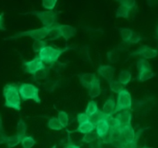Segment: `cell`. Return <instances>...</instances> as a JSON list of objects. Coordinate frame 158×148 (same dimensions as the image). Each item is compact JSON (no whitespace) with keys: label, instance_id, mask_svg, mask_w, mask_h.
Listing matches in <instances>:
<instances>
[{"label":"cell","instance_id":"cell-1","mask_svg":"<svg viewBox=\"0 0 158 148\" xmlns=\"http://www.w3.org/2000/svg\"><path fill=\"white\" fill-rule=\"evenodd\" d=\"M5 107L19 111L21 110V96L19 87L15 84H7L3 88Z\"/></svg>","mask_w":158,"mask_h":148},{"label":"cell","instance_id":"cell-2","mask_svg":"<svg viewBox=\"0 0 158 148\" xmlns=\"http://www.w3.org/2000/svg\"><path fill=\"white\" fill-rule=\"evenodd\" d=\"M69 49V48L59 49L52 47L51 45H46L41 52L39 53L38 57L44 63L48 64H53L56 62L60 57Z\"/></svg>","mask_w":158,"mask_h":148},{"label":"cell","instance_id":"cell-3","mask_svg":"<svg viewBox=\"0 0 158 148\" xmlns=\"http://www.w3.org/2000/svg\"><path fill=\"white\" fill-rule=\"evenodd\" d=\"M21 99L23 101L28 100H33L35 103H41V99L40 97V89L32 84L29 83H23L19 86Z\"/></svg>","mask_w":158,"mask_h":148},{"label":"cell","instance_id":"cell-4","mask_svg":"<svg viewBox=\"0 0 158 148\" xmlns=\"http://www.w3.org/2000/svg\"><path fill=\"white\" fill-rule=\"evenodd\" d=\"M52 27L49 28L43 26V27L39 28V29L19 32V33L15 34L14 36L10 37L9 38H23V37H29V38H32L35 41H37V40H43L45 38L49 36L51 31H52Z\"/></svg>","mask_w":158,"mask_h":148},{"label":"cell","instance_id":"cell-5","mask_svg":"<svg viewBox=\"0 0 158 148\" xmlns=\"http://www.w3.org/2000/svg\"><path fill=\"white\" fill-rule=\"evenodd\" d=\"M29 14L36 16L40 20L43 25L46 27H53L55 25H56L57 17L58 14L57 12H54L52 10L47 11H32L29 12Z\"/></svg>","mask_w":158,"mask_h":148},{"label":"cell","instance_id":"cell-6","mask_svg":"<svg viewBox=\"0 0 158 148\" xmlns=\"http://www.w3.org/2000/svg\"><path fill=\"white\" fill-rule=\"evenodd\" d=\"M132 107V97L131 93L124 88L119 94H117V104L114 115L123 110H131Z\"/></svg>","mask_w":158,"mask_h":148},{"label":"cell","instance_id":"cell-7","mask_svg":"<svg viewBox=\"0 0 158 148\" xmlns=\"http://www.w3.org/2000/svg\"><path fill=\"white\" fill-rule=\"evenodd\" d=\"M46 68L45 63L38 56L35 57L33 59L30 60V61H24L23 63V71L26 73L30 74L32 76Z\"/></svg>","mask_w":158,"mask_h":148},{"label":"cell","instance_id":"cell-8","mask_svg":"<svg viewBox=\"0 0 158 148\" xmlns=\"http://www.w3.org/2000/svg\"><path fill=\"white\" fill-rule=\"evenodd\" d=\"M96 132L100 139H103L109 134L110 126L109 123V118L105 116L102 112L101 118L96 123Z\"/></svg>","mask_w":158,"mask_h":148},{"label":"cell","instance_id":"cell-9","mask_svg":"<svg viewBox=\"0 0 158 148\" xmlns=\"http://www.w3.org/2000/svg\"><path fill=\"white\" fill-rule=\"evenodd\" d=\"M158 55L157 49H152L148 45H142L135 52H132L131 56H141L144 59H151L156 58Z\"/></svg>","mask_w":158,"mask_h":148},{"label":"cell","instance_id":"cell-10","mask_svg":"<svg viewBox=\"0 0 158 148\" xmlns=\"http://www.w3.org/2000/svg\"><path fill=\"white\" fill-rule=\"evenodd\" d=\"M116 103L115 98L114 95H111L106 101H105L104 104L102 108V112L103 115L107 118H112L113 115H114V111L116 109Z\"/></svg>","mask_w":158,"mask_h":148},{"label":"cell","instance_id":"cell-11","mask_svg":"<svg viewBox=\"0 0 158 148\" xmlns=\"http://www.w3.org/2000/svg\"><path fill=\"white\" fill-rule=\"evenodd\" d=\"M57 28L60 32L61 37H63L66 41H68L74 36L77 33V29L69 25H60L56 24Z\"/></svg>","mask_w":158,"mask_h":148},{"label":"cell","instance_id":"cell-12","mask_svg":"<svg viewBox=\"0 0 158 148\" xmlns=\"http://www.w3.org/2000/svg\"><path fill=\"white\" fill-rule=\"evenodd\" d=\"M97 72L102 78H105L106 81H110L113 80L114 76V72H115V68L113 66L106 64V65H100L97 69Z\"/></svg>","mask_w":158,"mask_h":148},{"label":"cell","instance_id":"cell-13","mask_svg":"<svg viewBox=\"0 0 158 148\" xmlns=\"http://www.w3.org/2000/svg\"><path fill=\"white\" fill-rule=\"evenodd\" d=\"M137 71H138V75H137V80L140 82H144V81H148L156 75L154 71L151 68V66L143 68Z\"/></svg>","mask_w":158,"mask_h":148},{"label":"cell","instance_id":"cell-14","mask_svg":"<svg viewBox=\"0 0 158 148\" xmlns=\"http://www.w3.org/2000/svg\"><path fill=\"white\" fill-rule=\"evenodd\" d=\"M116 118L120 122L121 127H123V126L130 125V124H131L132 114L130 111V110H123L122 111L117 113Z\"/></svg>","mask_w":158,"mask_h":148},{"label":"cell","instance_id":"cell-15","mask_svg":"<svg viewBox=\"0 0 158 148\" xmlns=\"http://www.w3.org/2000/svg\"><path fill=\"white\" fill-rule=\"evenodd\" d=\"M121 131L124 142H131L135 139L136 132L131 124L122 127Z\"/></svg>","mask_w":158,"mask_h":148},{"label":"cell","instance_id":"cell-16","mask_svg":"<svg viewBox=\"0 0 158 148\" xmlns=\"http://www.w3.org/2000/svg\"><path fill=\"white\" fill-rule=\"evenodd\" d=\"M80 82L82 86L86 88V89L89 88V86L98 78H97L95 74L94 73H83L80 75Z\"/></svg>","mask_w":158,"mask_h":148},{"label":"cell","instance_id":"cell-17","mask_svg":"<svg viewBox=\"0 0 158 148\" xmlns=\"http://www.w3.org/2000/svg\"><path fill=\"white\" fill-rule=\"evenodd\" d=\"M96 130V125L90 121H87L86 122H83L82 124H80L78 125V127L75 132H79L80 134H89L94 132Z\"/></svg>","mask_w":158,"mask_h":148},{"label":"cell","instance_id":"cell-18","mask_svg":"<svg viewBox=\"0 0 158 148\" xmlns=\"http://www.w3.org/2000/svg\"><path fill=\"white\" fill-rule=\"evenodd\" d=\"M88 94L90 98H95L101 94V87H100V80L97 79L91 84L88 88Z\"/></svg>","mask_w":158,"mask_h":148},{"label":"cell","instance_id":"cell-19","mask_svg":"<svg viewBox=\"0 0 158 148\" xmlns=\"http://www.w3.org/2000/svg\"><path fill=\"white\" fill-rule=\"evenodd\" d=\"M156 105V100L153 98H147L138 103V110H151Z\"/></svg>","mask_w":158,"mask_h":148},{"label":"cell","instance_id":"cell-20","mask_svg":"<svg viewBox=\"0 0 158 148\" xmlns=\"http://www.w3.org/2000/svg\"><path fill=\"white\" fill-rule=\"evenodd\" d=\"M99 111H100V110H99L98 105H97V102H96L95 101H93V100L89 101V102H88L87 106H86V111H85L86 115L90 118L91 117L97 115Z\"/></svg>","mask_w":158,"mask_h":148},{"label":"cell","instance_id":"cell-21","mask_svg":"<svg viewBox=\"0 0 158 148\" xmlns=\"http://www.w3.org/2000/svg\"><path fill=\"white\" fill-rule=\"evenodd\" d=\"M144 128L139 129L138 131L136 132V138L134 141H131V142H124L121 148H137V144H138V140L140 138V135L143 134L144 131Z\"/></svg>","mask_w":158,"mask_h":148},{"label":"cell","instance_id":"cell-22","mask_svg":"<svg viewBox=\"0 0 158 148\" xmlns=\"http://www.w3.org/2000/svg\"><path fill=\"white\" fill-rule=\"evenodd\" d=\"M132 11L134 10L126 7V6H120V7L117 9V12H116V17H117V18H128L131 16Z\"/></svg>","mask_w":158,"mask_h":148},{"label":"cell","instance_id":"cell-23","mask_svg":"<svg viewBox=\"0 0 158 148\" xmlns=\"http://www.w3.org/2000/svg\"><path fill=\"white\" fill-rule=\"evenodd\" d=\"M26 130H27V125H26V122L22 118H20L17 123L16 134L23 139L24 137L26 136Z\"/></svg>","mask_w":158,"mask_h":148},{"label":"cell","instance_id":"cell-24","mask_svg":"<svg viewBox=\"0 0 158 148\" xmlns=\"http://www.w3.org/2000/svg\"><path fill=\"white\" fill-rule=\"evenodd\" d=\"M131 78H132V75H131V72H130V71H121L120 75H119L118 81H120L122 84L126 86L127 84H129V83L131 82Z\"/></svg>","mask_w":158,"mask_h":148},{"label":"cell","instance_id":"cell-25","mask_svg":"<svg viewBox=\"0 0 158 148\" xmlns=\"http://www.w3.org/2000/svg\"><path fill=\"white\" fill-rule=\"evenodd\" d=\"M22 138L17 134L12 135V136L8 137L7 141H6V144L7 148H13L16 147L18 144H21Z\"/></svg>","mask_w":158,"mask_h":148},{"label":"cell","instance_id":"cell-26","mask_svg":"<svg viewBox=\"0 0 158 148\" xmlns=\"http://www.w3.org/2000/svg\"><path fill=\"white\" fill-rule=\"evenodd\" d=\"M109 87L110 90L115 94H119L122 90L124 89L123 84H122L119 81H116L114 79L109 81Z\"/></svg>","mask_w":158,"mask_h":148},{"label":"cell","instance_id":"cell-27","mask_svg":"<svg viewBox=\"0 0 158 148\" xmlns=\"http://www.w3.org/2000/svg\"><path fill=\"white\" fill-rule=\"evenodd\" d=\"M120 33L123 41H124V42L126 43H129L130 40H131V37L134 35V32H133L131 29H128V28H123V29H120Z\"/></svg>","mask_w":158,"mask_h":148},{"label":"cell","instance_id":"cell-28","mask_svg":"<svg viewBox=\"0 0 158 148\" xmlns=\"http://www.w3.org/2000/svg\"><path fill=\"white\" fill-rule=\"evenodd\" d=\"M47 126L49 129L53 130H60L63 128V127L61 125L60 121H59L58 118H50L49 121H48Z\"/></svg>","mask_w":158,"mask_h":148},{"label":"cell","instance_id":"cell-29","mask_svg":"<svg viewBox=\"0 0 158 148\" xmlns=\"http://www.w3.org/2000/svg\"><path fill=\"white\" fill-rule=\"evenodd\" d=\"M35 144V141L32 136H26L22 139L21 145L23 148H32Z\"/></svg>","mask_w":158,"mask_h":148},{"label":"cell","instance_id":"cell-30","mask_svg":"<svg viewBox=\"0 0 158 148\" xmlns=\"http://www.w3.org/2000/svg\"><path fill=\"white\" fill-rule=\"evenodd\" d=\"M46 46V41L44 40H37L32 43V50L35 53H40Z\"/></svg>","mask_w":158,"mask_h":148},{"label":"cell","instance_id":"cell-31","mask_svg":"<svg viewBox=\"0 0 158 148\" xmlns=\"http://www.w3.org/2000/svg\"><path fill=\"white\" fill-rule=\"evenodd\" d=\"M58 120L60 122L61 125L63 126V128L66 127L69 124V116L67 113L65 111H59L58 113Z\"/></svg>","mask_w":158,"mask_h":148},{"label":"cell","instance_id":"cell-32","mask_svg":"<svg viewBox=\"0 0 158 148\" xmlns=\"http://www.w3.org/2000/svg\"><path fill=\"white\" fill-rule=\"evenodd\" d=\"M98 138L97 132H92V133L84 134V137L82 139V142L86 143V144H91L94 141H97Z\"/></svg>","mask_w":158,"mask_h":148},{"label":"cell","instance_id":"cell-33","mask_svg":"<svg viewBox=\"0 0 158 148\" xmlns=\"http://www.w3.org/2000/svg\"><path fill=\"white\" fill-rule=\"evenodd\" d=\"M118 3H120V6H126L129 9L134 10L137 9V2L136 0H116Z\"/></svg>","mask_w":158,"mask_h":148},{"label":"cell","instance_id":"cell-34","mask_svg":"<svg viewBox=\"0 0 158 148\" xmlns=\"http://www.w3.org/2000/svg\"><path fill=\"white\" fill-rule=\"evenodd\" d=\"M58 0H42V6L47 10H52Z\"/></svg>","mask_w":158,"mask_h":148},{"label":"cell","instance_id":"cell-35","mask_svg":"<svg viewBox=\"0 0 158 148\" xmlns=\"http://www.w3.org/2000/svg\"><path fill=\"white\" fill-rule=\"evenodd\" d=\"M48 75H49V70L47 69V68H46L43 69L40 72H39L38 73L35 74V75H33V78L35 80H43L47 78Z\"/></svg>","mask_w":158,"mask_h":148},{"label":"cell","instance_id":"cell-36","mask_svg":"<svg viewBox=\"0 0 158 148\" xmlns=\"http://www.w3.org/2000/svg\"><path fill=\"white\" fill-rule=\"evenodd\" d=\"M87 121H90V120H89V118L86 115L85 112L84 113L78 114V115H77V122H78V124L86 122Z\"/></svg>","mask_w":158,"mask_h":148},{"label":"cell","instance_id":"cell-37","mask_svg":"<svg viewBox=\"0 0 158 148\" xmlns=\"http://www.w3.org/2000/svg\"><path fill=\"white\" fill-rule=\"evenodd\" d=\"M141 39H142L141 36H140V35L134 33V35H133L132 37H131V40H130L129 43H131V44H137V43H139L140 41H141Z\"/></svg>","mask_w":158,"mask_h":148},{"label":"cell","instance_id":"cell-38","mask_svg":"<svg viewBox=\"0 0 158 148\" xmlns=\"http://www.w3.org/2000/svg\"><path fill=\"white\" fill-rule=\"evenodd\" d=\"M8 137L9 136H7V135L6 134L5 131L0 132V144H6V141H7Z\"/></svg>","mask_w":158,"mask_h":148},{"label":"cell","instance_id":"cell-39","mask_svg":"<svg viewBox=\"0 0 158 148\" xmlns=\"http://www.w3.org/2000/svg\"><path fill=\"white\" fill-rule=\"evenodd\" d=\"M100 138L97 140V141H94L91 144H89V147L90 148H101V144H100V141H99Z\"/></svg>","mask_w":158,"mask_h":148},{"label":"cell","instance_id":"cell-40","mask_svg":"<svg viewBox=\"0 0 158 148\" xmlns=\"http://www.w3.org/2000/svg\"><path fill=\"white\" fill-rule=\"evenodd\" d=\"M108 59H109V61H110V62H115L117 61L116 54H114L112 52H108Z\"/></svg>","mask_w":158,"mask_h":148},{"label":"cell","instance_id":"cell-41","mask_svg":"<svg viewBox=\"0 0 158 148\" xmlns=\"http://www.w3.org/2000/svg\"><path fill=\"white\" fill-rule=\"evenodd\" d=\"M65 148H80V146L77 145V144H74L71 141V140L69 139V142L67 143V144H66Z\"/></svg>","mask_w":158,"mask_h":148},{"label":"cell","instance_id":"cell-42","mask_svg":"<svg viewBox=\"0 0 158 148\" xmlns=\"http://www.w3.org/2000/svg\"><path fill=\"white\" fill-rule=\"evenodd\" d=\"M0 30L1 31L6 30V27H5V25H4V19H3V17L1 14H0Z\"/></svg>","mask_w":158,"mask_h":148},{"label":"cell","instance_id":"cell-43","mask_svg":"<svg viewBox=\"0 0 158 148\" xmlns=\"http://www.w3.org/2000/svg\"><path fill=\"white\" fill-rule=\"evenodd\" d=\"M149 6H154L158 4V0H147Z\"/></svg>","mask_w":158,"mask_h":148},{"label":"cell","instance_id":"cell-44","mask_svg":"<svg viewBox=\"0 0 158 148\" xmlns=\"http://www.w3.org/2000/svg\"><path fill=\"white\" fill-rule=\"evenodd\" d=\"M4 131V129H3V125H2V120L1 116H0V132Z\"/></svg>","mask_w":158,"mask_h":148},{"label":"cell","instance_id":"cell-45","mask_svg":"<svg viewBox=\"0 0 158 148\" xmlns=\"http://www.w3.org/2000/svg\"><path fill=\"white\" fill-rule=\"evenodd\" d=\"M155 37H156V38H157V39H158V24H157V27H156V31H155Z\"/></svg>","mask_w":158,"mask_h":148},{"label":"cell","instance_id":"cell-46","mask_svg":"<svg viewBox=\"0 0 158 148\" xmlns=\"http://www.w3.org/2000/svg\"><path fill=\"white\" fill-rule=\"evenodd\" d=\"M140 148H152V147H148V146H143V147H141Z\"/></svg>","mask_w":158,"mask_h":148},{"label":"cell","instance_id":"cell-47","mask_svg":"<svg viewBox=\"0 0 158 148\" xmlns=\"http://www.w3.org/2000/svg\"><path fill=\"white\" fill-rule=\"evenodd\" d=\"M52 148H57V147H56V145H54L53 147H52Z\"/></svg>","mask_w":158,"mask_h":148}]
</instances>
